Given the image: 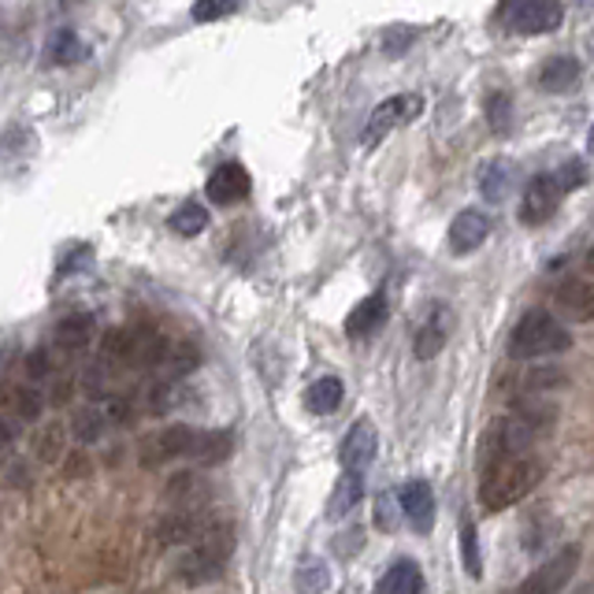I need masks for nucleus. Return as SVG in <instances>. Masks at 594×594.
<instances>
[{
  "label": "nucleus",
  "instance_id": "nucleus-1",
  "mask_svg": "<svg viewBox=\"0 0 594 594\" xmlns=\"http://www.w3.org/2000/svg\"><path fill=\"white\" fill-rule=\"evenodd\" d=\"M231 450H235L231 431H201V428H190V423H175V428L148 434L142 442V464L145 469H156V464H167V461L219 464L231 458Z\"/></svg>",
  "mask_w": 594,
  "mask_h": 594
},
{
  "label": "nucleus",
  "instance_id": "nucleus-2",
  "mask_svg": "<svg viewBox=\"0 0 594 594\" xmlns=\"http://www.w3.org/2000/svg\"><path fill=\"white\" fill-rule=\"evenodd\" d=\"M554 409L539 406V401H516V409L509 412V417L494 420L491 428H487L483 442H480V464L502 461V458H516V453H528L532 445L543 439V434L554 428Z\"/></svg>",
  "mask_w": 594,
  "mask_h": 594
},
{
  "label": "nucleus",
  "instance_id": "nucleus-3",
  "mask_svg": "<svg viewBox=\"0 0 594 594\" xmlns=\"http://www.w3.org/2000/svg\"><path fill=\"white\" fill-rule=\"evenodd\" d=\"M539 480H543V464H539L532 453H516V458H502L483 469L480 480V502L491 513H502V509L516 505L524 494H532Z\"/></svg>",
  "mask_w": 594,
  "mask_h": 594
},
{
  "label": "nucleus",
  "instance_id": "nucleus-4",
  "mask_svg": "<svg viewBox=\"0 0 594 594\" xmlns=\"http://www.w3.org/2000/svg\"><path fill=\"white\" fill-rule=\"evenodd\" d=\"M231 554H235V528L219 520L205 539L186 546V554L178 557V565H175V580L183 583V587H205V583L227 572Z\"/></svg>",
  "mask_w": 594,
  "mask_h": 594
},
{
  "label": "nucleus",
  "instance_id": "nucleus-5",
  "mask_svg": "<svg viewBox=\"0 0 594 594\" xmlns=\"http://www.w3.org/2000/svg\"><path fill=\"white\" fill-rule=\"evenodd\" d=\"M101 354L126 368H161L167 365L172 342L156 327H112L101 338Z\"/></svg>",
  "mask_w": 594,
  "mask_h": 594
},
{
  "label": "nucleus",
  "instance_id": "nucleus-6",
  "mask_svg": "<svg viewBox=\"0 0 594 594\" xmlns=\"http://www.w3.org/2000/svg\"><path fill=\"white\" fill-rule=\"evenodd\" d=\"M569 346H572V335L565 331V324L546 309L524 313L516 320L513 335H509V357L513 360H535V357H550V354H565Z\"/></svg>",
  "mask_w": 594,
  "mask_h": 594
},
{
  "label": "nucleus",
  "instance_id": "nucleus-7",
  "mask_svg": "<svg viewBox=\"0 0 594 594\" xmlns=\"http://www.w3.org/2000/svg\"><path fill=\"white\" fill-rule=\"evenodd\" d=\"M565 8L557 0H505L502 4V23L513 34H550L561 27Z\"/></svg>",
  "mask_w": 594,
  "mask_h": 594
},
{
  "label": "nucleus",
  "instance_id": "nucleus-8",
  "mask_svg": "<svg viewBox=\"0 0 594 594\" xmlns=\"http://www.w3.org/2000/svg\"><path fill=\"white\" fill-rule=\"evenodd\" d=\"M216 524H219V520L212 516L208 509H201V505L175 509V513H167L161 524H156V543L186 550V546H194L197 539H205Z\"/></svg>",
  "mask_w": 594,
  "mask_h": 594
},
{
  "label": "nucleus",
  "instance_id": "nucleus-9",
  "mask_svg": "<svg viewBox=\"0 0 594 594\" xmlns=\"http://www.w3.org/2000/svg\"><path fill=\"white\" fill-rule=\"evenodd\" d=\"M576 569H580V546H565L550 561H543L513 594H561L565 583L576 576Z\"/></svg>",
  "mask_w": 594,
  "mask_h": 594
},
{
  "label": "nucleus",
  "instance_id": "nucleus-10",
  "mask_svg": "<svg viewBox=\"0 0 594 594\" xmlns=\"http://www.w3.org/2000/svg\"><path fill=\"white\" fill-rule=\"evenodd\" d=\"M420 112H423V98H417V93H401V98H390V101H383L376 112L368 115V126H365V137H360V142H365V145L383 142V137L395 131V126L417 120Z\"/></svg>",
  "mask_w": 594,
  "mask_h": 594
},
{
  "label": "nucleus",
  "instance_id": "nucleus-11",
  "mask_svg": "<svg viewBox=\"0 0 594 594\" xmlns=\"http://www.w3.org/2000/svg\"><path fill=\"white\" fill-rule=\"evenodd\" d=\"M561 190L554 183V175H535L532 183L524 186V197H520V223L524 227H543V223L557 212Z\"/></svg>",
  "mask_w": 594,
  "mask_h": 594
},
{
  "label": "nucleus",
  "instance_id": "nucleus-12",
  "mask_svg": "<svg viewBox=\"0 0 594 594\" xmlns=\"http://www.w3.org/2000/svg\"><path fill=\"white\" fill-rule=\"evenodd\" d=\"M554 309L572 324L594 320V283L591 279H565L554 290Z\"/></svg>",
  "mask_w": 594,
  "mask_h": 594
},
{
  "label": "nucleus",
  "instance_id": "nucleus-13",
  "mask_svg": "<svg viewBox=\"0 0 594 594\" xmlns=\"http://www.w3.org/2000/svg\"><path fill=\"white\" fill-rule=\"evenodd\" d=\"M376 453H379L376 423H371V420H357L354 428H349L346 442H342V464H346V472L365 475L368 464L376 461Z\"/></svg>",
  "mask_w": 594,
  "mask_h": 594
},
{
  "label": "nucleus",
  "instance_id": "nucleus-14",
  "mask_svg": "<svg viewBox=\"0 0 594 594\" xmlns=\"http://www.w3.org/2000/svg\"><path fill=\"white\" fill-rule=\"evenodd\" d=\"M491 216H487L483 208H464L453 216L450 223V249L453 253H472V249H480L487 235H491Z\"/></svg>",
  "mask_w": 594,
  "mask_h": 594
},
{
  "label": "nucleus",
  "instance_id": "nucleus-15",
  "mask_svg": "<svg viewBox=\"0 0 594 594\" xmlns=\"http://www.w3.org/2000/svg\"><path fill=\"white\" fill-rule=\"evenodd\" d=\"M93 338H98V324H93L90 313H71L52 327V342H57L60 354H68V357L86 354L93 346Z\"/></svg>",
  "mask_w": 594,
  "mask_h": 594
},
{
  "label": "nucleus",
  "instance_id": "nucleus-16",
  "mask_svg": "<svg viewBox=\"0 0 594 594\" xmlns=\"http://www.w3.org/2000/svg\"><path fill=\"white\" fill-rule=\"evenodd\" d=\"M249 172L242 164H219L216 172L208 175V201H216V205H238V201L249 197Z\"/></svg>",
  "mask_w": 594,
  "mask_h": 594
},
{
  "label": "nucleus",
  "instance_id": "nucleus-17",
  "mask_svg": "<svg viewBox=\"0 0 594 594\" xmlns=\"http://www.w3.org/2000/svg\"><path fill=\"white\" fill-rule=\"evenodd\" d=\"M453 331V316L445 305H434L431 316L423 320V327L417 331V342H412V354H417L420 360H431V357H439L442 354V346H445V338H450Z\"/></svg>",
  "mask_w": 594,
  "mask_h": 594
},
{
  "label": "nucleus",
  "instance_id": "nucleus-18",
  "mask_svg": "<svg viewBox=\"0 0 594 594\" xmlns=\"http://www.w3.org/2000/svg\"><path fill=\"white\" fill-rule=\"evenodd\" d=\"M398 505H401V513L412 520V528H417V532H431V524H434V494H431L428 483H423V480L406 483L398 491Z\"/></svg>",
  "mask_w": 594,
  "mask_h": 594
},
{
  "label": "nucleus",
  "instance_id": "nucleus-19",
  "mask_svg": "<svg viewBox=\"0 0 594 594\" xmlns=\"http://www.w3.org/2000/svg\"><path fill=\"white\" fill-rule=\"evenodd\" d=\"M383 320H387V297L371 294L346 316V335L349 338H368V335H376L379 327H383Z\"/></svg>",
  "mask_w": 594,
  "mask_h": 594
},
{
  "label": "nucleus",
  "instance_id": "nucleus-20",
  "mask_svg": "<svg viewBox=\"0 0 594 594\" xmlns=\"http://www.w3.org/2000/svg\"><path fill=\"white\" fill-rule=\"evenodd\" d=\"M513 186H516V172L502 156H494V161H487L480 167V194L491 201V205H502V201L513 194Z\"/></svg>",
  "mask_w": 594,
  "mask_h": 594
},
{
  "label": "nucleus",
  "instance_id": "nucleus-21",
  "mask_svg": "<svg viewBox=\"0 0 594 594\" xmlns=\"http://www.w3.org/2000/svg\"><path fill=\"white\" fill-rule=\"evenodd\" d=\"M376 594H423V572L412 561H395L376 583Z\"/></svg>",
  "mask_w": 594,
  "mask_h": 594
},
{
  "label": "nucleus",
  "instance_id": "nucleus-22",
  "mask_svg": "<svg viewBox=\"0 0 594 594\" xmlns=\"http://www.w3.org/2000/svg\"><path fill=\"white\" fill-rule=\"evenodd\" d=\"M86 57H90V45L74 34V30H57V34L49 38L45 60L52 68H74V63H82Z\"/></svg>",
  "mask_w": 594,
  "mask_h": 594
},
{
  "label": "nucleus",
  "instance_id": "nucleus-23",
  "mask_svg": "<svg viewBox=\"0 0 594 594\" xmlns=\"http://www.w3.org/2000/svg\"><path fill=\"white\" fill-rule=\"evenodd\" d=\"M580 82V60L576 57H554L543 63V71H539V86L546 93H565Z\"/></svg>",
  "mask_w": 594,
  "mask_h": 594
},
{
  "label": "nucleus",
  "instance_id": "nucleus-24",
  "mask_svg": "<svg viewBox=\"0 0 594 594\" xmlns=\"http://www.w3.org/2000/svg\"><path fill=\"white\" fill-rule=\"evenodd\" d=\"M342 395H346L342 379L324 376L305 390V406H309V412H316V417H327V412H335L338 406H342Z\"/></svg>",
  "mask_w": 594,
  "mask_h": 594
},
{
  "label": "nucleus",
  "instance_id": "nucleus-25",
  "mask_svg": "<svg viewBox=\"0 0 594 594\" xmlns=\"http://www.w3.org/2000/svg\"><path fill=\"white\" fill-rule=\"evenodd\" d=\"M109 428H112V420L104 417L101 401H98V406L74 409V417H71V434L79 442H98V439H104V431H109Z\"/></svg>",
  "mask_w": 594,
  "mask_h": 594
},
{
  "label": "nucleus",
  "instance_id": "nucleus-26",
  "mask_svg": "<svg viewBox=\"0 0 594 594\" xmlns=\"http://www.w3.org/2000/svg\"><path fill=\"white\" fill-rule=\"evenodd\" d=\"M201 494H208V483L197 472H178L167 483V502H175L178 509H194L201 502Z\"/></svg>",
  "mask_w": 594,
  "mask_h": 594
},
{
  "label": "nucleus",
  "instance_id": "nucleus-27",
  "mask_svg": "<svg viewBox=\"0 0 594 594\" xmlns=\"http://www.w3.org/2000/svg\"><path fill=\"white\" fill-rule=\"evenodd\" d=\"M327 587H331V569L324 565V561H301L294 572V591L297 594H324Z\"/></svg>",
  "mask_w": 594,
  "mask_h": 594
},
{
  "label": "nucleus",
  "instance_id": "nucleus-28",
  "mask_svg": "<svg viewBox=\"0 0 594 594\" xmlns=\"http://www.w3.org/2000/svg\"><path fill=\"white\" fill-rule=\"evenodd\" d=\"M360 494H365V480H360L357 472H346L342 480L335 483V494H331V505H327V513H331V516H346L349 509L360 502Z\"/></svg>",
  "mask_w": 594,
  "mask_h": 594
},
{
  "label": "nucleus",
  "instance_id": "nucleus-29",
  "mask_svg": "<svg viewBox=\"0 0 594 594\" xmlns=\"http://www.w3.org/2000/svg\"><path fill=\"white\" fill-rule=\"evenodd\" d=\"M172 231L175 235H183V238H197L201 231L208 227V212L201 208V205H194V201H186V205H178L175 212H172Z\"/></svg>",
  "mask_w": 594,
  "mask_h": 594
},
{
  "label": "nucleus",
  "instance_id": "nucleus-30",
  "mask_svg": "<svg viewBox=\"0 0 594 594\" xmlns=\"http://www.w3.org/2000/svg\"><path fill=\"white\" fill-rule=\"evenodd\" d=\"M63 423H45L38 434H34V458L41 464H57L60 461V453H63Z\"/></svg>",
  "mask_w": 594,
  "mask_h": 594
},
{
  "label": "nucleus",
  "instance_id": "nucleus-31",
  "mask_svg": "<svg viewBox=\"0 0 594 594\" xmlns=\"http://www.w3.org/2000/svg\"><path fill=\"white\" fill-rule=\"evenodd\" d=\"M461 565L472 580L483 576V561H480V539H475V524L464 520L461 524Z\"/></svg>",
  "mask_w": 594,
  "mask_h": 594
},
{
  "label": "nucleus",
  "instance_id": "nucleus-32",
  "mask_svg": "<svg viewBox=\"0 0 594 594\" xmlns=\"http://www.w3.org/2000/svg\"><path fill=\"white\" fill-rule=\"evenodd\" d=\"M242 4H246V0H194L190 16H194V23H216V19L235 16Z\"/></svg>",
  "mask_w": 594,
  "mask_h": 594
},
{
  "label": "nucleus",
  "instance_id": "nucleus-33",
  "mask_svg": "<svg viewBox=\"0 0 594 594\" xmlns=\"http://www.w3.org/2000/svg\"><path fill=\"white\" fill-rule=\"evenodd\" d=\"M12 406H16V417L34 423L41 412H45V395H41L38 387H19L12 390Z\"/></svg>",
  "mask_w": 594,
  "mask_h": 594
},
{
  "label": "nucleus",
  "instance_id": "nucleus-34",
  "mask_svg": "<svg viewBox=\"0 0 594 594\" xmlns=\"http://www.w3.org/2000/svg\"><path fill=\"white\" fill-rule=\"evenodd\" d=\"M524 395H535V390H554V387H565V371L557 368H535L524 376Z\"/></svg>",
  "mask_w": 594,
  "mask_h": 594
},
{
  "label": "nucleus",
  "instance_id": "nucleus-35",
  "mask_svg": "<svg viewBox=\"0 0 594 594\" xmlns=\"http://www.w3.org/2000/svg\"><path fill=\"white\" fill-rule=\"evenodd\" d=\"M554 183L561 194H569V190H580L583 183H587V167H583V161H565L554 172Z\"/></svg>",
  "mask_w": 594,
  "mask_h": 594
},
{
  "label": "nucleus",
  "instance_id": "nucleus-36",
  "mask_svg": "<svg viewBox=\"0 0 594 594\" xmlns=\"http://www.w3.org/2000/svg\"><path fill=\"white\" fill-rule=\"evenodd\" d=\"M376 528H379V532H395V528H398L395 491H383V494L376 498Z\"/></svg>",
  "mask_w": 594,
  "mask_h": 594
},
{
  "label": "nucleus",
  "instance_id": "nucleus-37",
  "mask_svg": "<svg viewBox=\"0 0 594 594\" xmlns=\"http://www.w3.org/2000/svg\"><path fill=\"white\" fill-rule=\"evenodd\" d=\"M27 376L30 383H45V379H52V357L45 354V349H34V354H27Z\"/></svg>",
  "mask_w": 594,
  "mask_h": 594
},
{
  "label": "nucleus",
  "instance_id": "nucleus-38",
  "mask_svg": "<svg viewBox=\"0 0 594 594\" xmlns=\"http://www.w3.org/2000/svg\"><path fill=\"white\" fill-rule=\"evenodd\" d=\"M487 115H491L498 134H509V101L502 98V93H494V98L487 101Z\"/></svg>",
  "mask_w": 594,
  "mask_h": 594
},
{
  "label": "nucleus",
  "instance_id": "nucleus-39",
  "mask_svg": "<svg viewBox=\"0 0 594 594\" xmlns=\"http://www.w3.org/2000/svg\"><path fill=\"white\" fill-rule=\"evenodd\" d=\"M12 439H16L12 423H8V420H0V445H8V442H12Z\"/></svg>",
  "mask_w": 594,
  "mask_h": 594
},
{
  "label": "nucleus",
  "instance_id": "nucleus-40",
  "mask_svg": "<svg viewBox=\"0 0 594 594\" xmlns=\"http://www.w3.org/2000/svg\"><path fill=\"white\" fill-rule=\"evenodd\" d=\"M60 8H74V4H86V0H57Z\"/></svg>",
  "mask_w": 594,
  "mask_h": 594
},
{
  "label": "nucleus",
  "instance_id": "nucleus-41",
  "mask_svg": "<svg viewBox=\"0 0 594 594\" xmlns=\"http://www.w3.org/2000/svg\"><path fill=\"white\" fill-rule=\"evenodd\" d=\"M587 148H591V156H594V126H591V137H587Z\"/></svg>",
  "mask_w": 594,
  "mask_h": 594
},
{
  "label": "nucleus",
  "instance_id": "nucleus-42",
  "mask_svg": "<svg viewBox=\"0 0 594 594\" xmlns=\"http://www.w3.org/2000/svg\"><path fill=\"white\" fill-rule=\"evenodd\" d=\"M591 268H594V246H591Z\"/></svg>",
  "mask_w": 594,
  "mask_h": 594
}]
</instances>
